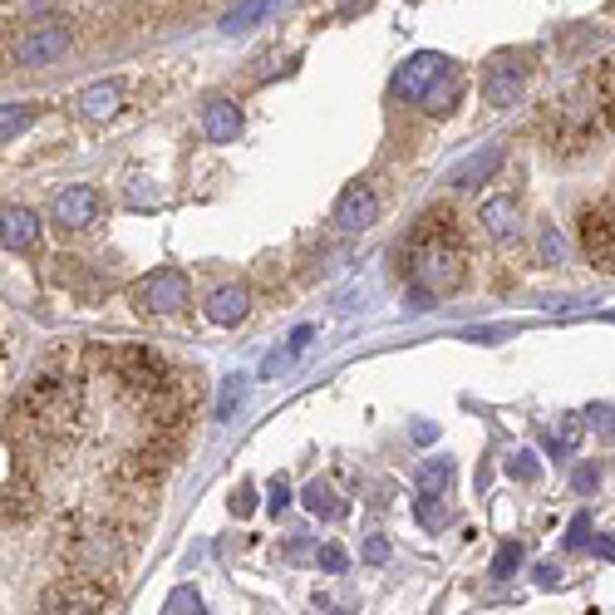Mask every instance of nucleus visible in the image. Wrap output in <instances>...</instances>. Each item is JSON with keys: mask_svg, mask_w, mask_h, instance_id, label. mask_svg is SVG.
<instances>
[{"mask_svg": "<svg viewBox=\"0 0 615 615\" xmlns=\"http://www.w3.org/2000/svg\"><path fill=\"white\" fill-rule=\"evenodd\" d=\"M399 267H404L413 311H429L433 301L453 295L468 281V241L449 207H429L413 222L409 237L399 241Z\"/></svg>", "mask_w": 615, "mask_h": 615, "instance_id": "f257e3e1", "label": "nucleus"}, {"mask_svg": "<svg viewBox=\"0 0 615 615\" xmlns=\"http://www.w3.org/2000/svg\"><path fill=\"white\" fill-rule=\"evenodd\" d=\"M129 547H133L129 527H84V532L69 537V561L79 567L74 576H99V581H109L114 571L123 567Z\"/></svg>", "mask_w": 615, "mask_h": 615, "instance_id": "f03ea898", "label": "nucleus"}, {"mask_svg": "<svg viewBox=\"0 0 615 615\" xmlns=\"http://www.w3.org/2000/svg\"><path fill=\"white\" fill-rule=\"evenodd\" d=\"M109 606V581L99 576H60L40 596V615H104Z\"/></svg>", "mask_w": 615, "mask_h": 615, "instance_id": "7ed1b4c3", "label": "nucleus"}, {"mask_svg": "<svg viewBox=\"0 0 615 615\" xmlns=\"http://www.w3.org/2000/svg\"><path fill=\"white\" fill-rule=\"evenodd\" d=\"M576 237L581 251L596 271L615 276V203H586L576 212Z\"/></svg>", "mask_w": 615, "mask_h": 615, "instance_id": "20e7f679", "label": "nucleus"}, {"mask_svg": "<svg viewBox=\"0 0 615 615\" xmlns=\"http://www.w3.org/2000/svg\"><path fill=\"white\" fill-rule=\"evenodd\" d=\"M183 301H187V276L177 267H158V271L138 276V285H133V305L143 315H173Z\"/></svg>", "mask_w": 615, "mask_h": 615, "instance_id": "39448f33", "label": "nucleus"}, {"mask_svg": "<svg viewBox=\"0 0 615 615\" xmlns=\"http://www.w3.org/2000/svg\"><path fill=\"white\" fill-rule=\"evenodd\" d=\"M69 25L65 20H45V25H30L25 35L15 40V65H25V69H40V65H50V60H60L69 50Z\"/></svg>", "mask_w": 615, "mask_h": 615, "instance_id": "423d86ee", "label": "nucleus"}, {"mask_svg": "<svg viewBox=\"0 0 615 615\" xmlns=\"http://www.w3.org/2000/svg\"><path fill=\"white\" fill-rule=\"evenodd\" d=\"M449 69H453L449 55H439V50H419V55H413L409 65L395 74V94H399L404 104H423V99H429V89H433V84H439Z\"/></svg>", "mask_w": 615, "mask_h": 615, "instance_id": "0eeeda50", "label": "nucleus"}, {"mask_svg": "<svg viewBox=\"0 0 615 615\" xmlns=\"http://www.w3.org/2000/svg\"><path fill=\"white\" fill-rule=\"evenodd\" d=\"M527 74H532L527 69V55H497L483 74V99L493 104V109H512L527 89Z\"/></svg>", "mask_w": 615, "mask_h": 615, "instance_id": "6e6552de", "label": "nucleus"}, {"mask_svg": "<svg viewBox=\"0 0 615 615\" xmlns=\"http://www.w3.org/2000/svg\"><path fill=\"white\" fill-rule=\"evenodd\" d=\"M478 222L483 231L497 241V247H507V241H517V231H522V203L517 197H487V203L478 207Z\"/></svg>", "mask_w": 615, "mask_h": 615, "instance_id": "1a4fd4ad", "label": "nucleus"}, {"mask_svg": "<svg viewBox=\"0 0 615 615\" xmlns=\"http://www.w3.org/2000/svg\"><path fill=\"white\" fill-rule=\"evenodd\" d=\"M251 311V291L247 285H217V291L203 301V315L212 325H222V331H231V325H241Z\"/></svg>", "mask_w": 615, "mask_h": 615, "instance_id": "9d476101", "label": "nucleus"}, {"mask_svg": "<svg viewBox=\"0 0 615 615\" xmlns=\"http://www.w3.org/2000/svg\"><path fill=\"white\" fill-rule=\"evenodd\" d=\"M335 222H341L345 231H365V227H375V222H379V197L369 193L365 183L345 187L341 203H335Z\"/></svg>", "mask_w": 615, "mask_h": 615, "instance_id": "9b49d317", "label": "nucleus"}, {"mask_svg": "<svg viewBox=\"0 0 615 615\" xmlns=\"http://www.w3.org/2000/svg\"><path fill=\"white\" fill-rule=\"evenodd\" d=\"M50 217H55L60 227H89V222L99 217V193H94V187H65V193H55V203H50Z\"/></svg>", "mask_w": 615, "mask_h": 615, "instance_id": "f8f14e48", "label": "nucleus"}, {"mask_svg": "<svg viewBox=\"0 0 615 615\" xmlns=\"http://www.w3.org/2000/svg\"><path fill=\"white\" fill-rule=\"evenodd\" d=\"M241 129H247V119H241L237 104H231V99H207V109H203L207 143H237Z\"/></svg>", "mask_w": 615, "mask_h": 615, "instance_id": "ddd939ff", "label": "nucleus"}, {"mask_svg": "<svg viewBox=\"0 0 615 615\" xmlns=\"http://www.w3.org/2000/svg\"><path fill=\"white\" fill-rule=\"evenodd\" d=\"M123 99H129V94H123L119 79H99V84H89V89L79 94V114L89 123H104V119H114V114L123 109Z\"/></svg>", "mask_w": 615, "mask_h": 615, "instance_id": "4468645a", "label": "nucleus"}, {"mask_svg": "<svg viewBox=\"0 0 615 615\" xmlns=\"http://www.w3.org/2000/svg\"><path fill=\"white\" fill-rule=\"evenodd\" d=\"M586 99H591V109L601 114V123H615V60H601L596 69H591V79H586Z\"/></svg>", "mask_w": 615, "mask_h": 615, "instance_id": "2eb2a0df", "label": "nucleus"}, {"mask_svg": "<svg viewBox=\"0 0 615 615\" xmlns=\"http://www.w3.org/2000/svg\"><path fill=\"white\" fill-rule=\"evenodd\" d=\"M40 217L30 207H6V251H35Z\"/></svg>", "mask_w": 615, "mask_h": 615, "instance_id": "dca6fc26", "label": "nucleus"}, {"mask_svg": "<svg viewBox=\"0 0 615 615\" xmlns=\"http://www.w3.org/2000/svg\"><path fill=\"white\" fill-rule=\"evenodd\" d=\"M497 168H503V148H483V153H473L468 163L458 168V173H453V187H478V183H487V177L497 173Z\"/></svg>", "mask_w": 615, "mask_h": 615, "instance_id": "f3484780", "label": "nucleus"}, {"mask_svg": "<svg viewBox=\"0 0 615 615\" xmlns=\"http://www.w3.org/2000/svg\"><path fill=\"white\" fill-rule=\"evenodd\" d=\"M301 503L311 507L315 517H325V522H341V517H345V497L335 493V487L325 483V478H315L311 487H305V493H301Z\"/></svg>", "mask_w": 615, "mask_h": 615, "instance_id": "a211bd4d", "label": "nucleus"}, {"mask_svg": "<svg viewBox=\"0 0 615 615\" xmlns=\"http://www.w3.org/2000/svg\"><path fill=\"white\" fill-rule=\"evenodd\" d=\"M458 94H463V74H458V65H453V69L443 74V79L429 89V99H423L419 109H429V114H449L453 104H458Z\"/></svg>", "mask_w": 615, "mask_h": 615, "instance_id": "6ab92c4d", "label": "nucleus"}, {"mask_svg": "<svg viewBox=\"0 0 615 615\" xmlns=\"http://www.w3.org/2000/svg\"><path fill=\"white\" fill-rule=\"evenodd\" d=\"M453 487V458H429L419 468V497H443Z\"/></svg>", "mask_w": 615, "mask_h": 615, "instance_id": "aec40b11", "label": "nucleus"}, {"mask_svg": "<svg viewBox=\"0 0 615 615\" xmlns=\"http://www.w3.org/2000/svg\"><path fill=\"white\" fill-rule=\"evenodd\" d=\"M271 6H276V0H241L237 10H227V15H222V30H227V35H241V30L257 25V20L267 15Z\"/></svg>", "mask_w": 615, "mask_h": 615, "instance_id": "412c9836", "label": "nucleus"}, {"mask_svg": "<svg viewBox=\"0 0 615 615\" xmlns=\"http://www.w3.org/2000/svg\"><path fill=\"white\" fill-rule=\"evenodd\" d=\"M241 399H247V375H227L222 379V395H217V423H231L237 419V409H241Z\"/></svg>", "mask_w": 615, "mask_h": 615, "instance_id": "4be33fe9", "label": "nucleus"}, {"mask_svg": "<svg viewBox=\"0 0 615 615\" xmlns=\"http://www.w3.org/2000/svg\"><path fill=\"white\" fill-rule=\"evenodd\" d=\"M503 468H507V478H517V483H537V478H542V463H537L532 449H512Z\"/></svg>", "mask_w": 615, "mask_h": 615, "instance_id": "5701e85b", "label": "nucleus"}, {"mask_svg": "<svg viewBox=\"0 0 615 615\" xmlns=\"http://www.w3.org/2000/svg\"><path fill=\"white\" fill-rule=\"evenodd\" d=\"M30 123H35V114H30L25 104H6V114H0V143H15Z\"/></svg>", "mask_w": 615, "mask_h": 615, "instance_id": "b1692460", "label": "nucleus"}, {"mask_svg": "<svg viewBox=\"0 0 615 615\" xmlns=\"http://www.w3.org/2000/svg\"><path fill=\"white\" fill-rule=\"evenodd\" d=\"M413 512H419V522L429 527V532H443V527H449V507H439V497H419Z\"/></svg>", "mask_w": 615, "mask_h": 615, "instance_id": "393cba45", "label": "nucleus"}, {"mask_svg": "<svg viewBox=\"0 0 615 615\" xmlns=\"http://www.w3.org/2000/svg\"><path fill=\"white\" fill-rule=\"evenodd\" d=\"M517 567H522V542H507V547H497V557H493V576H497V581H507Z\"/></svg>", "mask_w": 615, "mask_h": 615, "instance_id": "a878e982", "label": "nucleus"}, {"mask_svg": "<svg viewBox=\"0 0 615 615\" xmlns=\"http://www.w3.org/2000/svg\"><path fill=\"white\" fill-rule=\"evenodd\" d=\"M168 615H203V596H197L193 586H177L173 596H168Z\"/></svg>", "mask_w": 615, "mask_h": 615, "instance_id": "bb28decb", "label": "nucleus"}, {"mask_svg": "<svg viewBox=\"0 0 615 615\" xmlns=\"http://www.w3.org/2000/svg\"><path fill=\"white\" fill-rule=\"evenodd\" d=\"M586 547H591V517L576 512L567 527V551H586Z\"/></svg>", "mask_w": 615, "mask_h": 615, "instance_id": "cd10ccee", "label": "nucleus"}, {"mask_svg": "<svg viewBox=\"0 0 615 615\" xmlns=\"http://www.w3.org/2000/svg\"><path fill=\"white\" fill-rule=\"evenodd\" d=\"M542 261H547V267H561V261H567V241H561L557 227L542 231Z\"/></svg>", "mask_w": 615, "mask_h": 615, "instance_id": "c85d7f7f", "label": "nucleus"}, {"mask_svg": "<svg viewBox=\"0 0 615 615\" xmlns=\"http://www.w3.org/2000/svg\"><path fill=\"white\" fill-rule=\"evenodd\" d=\"M227 507H231L237 517H251V512H257V487H251V483H247V487H237Z\"/></svg>", "mask_w": 615, "mask_h": 615, "instance_id": "c756f323", "label": "nucleus"}, {"mask_svg": "<svg viewBox=\"0 0 615 615\" xmlns=\"http://www.w3.org/2000/svg\"><path fill=\"white\" fill-rule=\"evenodd\" d=\"M345 567H349L345 547H321V571H331V576H341Z\"/></svg>", "mask_w": 615, "mask_h": 615, "instance_id": "7c9ffc66", "label": "nucleus"}, {"mask_svg": "<svg viewBox=\"0 0 615 615\" xmlns=\"http://www.w3.org/2000/svg\"><path fill=\"white\" fill-rule=\"evenodd\" d=\"M291 483H285V478H276L271 483V497H267V507H271V512H285V507H291Z\"/></svg>", "mask_w": 615, "mask_h": 615, "instance_id": "2f4dec72", "label": "nucleus"}, {"mask_svg": "<svg viewBox=\"0 0 615 615\" xmlns=\"http://www.w3.org/2000/svg\"><path fill=\"white\" fill-rule=\"evenodd\" d=\"M365 561H369V567H385V561H389V542H385V537H369V542H365Z\"/></svg>", "mask_w": 615, "mask_h": 615, "instance_id": "473e14b6", "label": "nucleus"}, {"mask_svg": "<svg viewBox=\"0 0 615 615\" xmlns=\"http://www.w3.org/2000/svg\"><path fill=\"white\" fill-rule=\"evenodd\" d=\"M601 483V468L596 463H586V468H576V478H571V487H576V493H591V487Z\"/></svg>", "mask_w": 615, "mask_h": 615, "instance_id": "72a5a7b5", "label": "nucleus"}, {"mask_svg": "<svg viewBox=\"0 0 615 615\" xmlns=\"http://www.w3.org/2000/svg\"><path fill=\"white\" fill-rule=\"evenodd\" d=\"M285 359H295L285 345H281V349H271V355H267V365H261V375H267V379H276V375H281V369H285Z\"/></svg>", "mask_w": 615, "mask_h": 615, "instance_id": "f704fd0d", "label": "nucleus"}, {"mask_svg": "<svg viewBox=\"0 0 615 615\" xmlns=\"http://www.w3.org/2000/svg\"><path fill=\"white\" fill-rule=\"evenodd\" d=\"M537 581H542V586L551 591V586H557V581H561V571L551 567V561H547V567H537Z\"/></svg>", "mask_w": 615, "mask_h": 615, "instance_id": "c9c22d12", "label": "nucleus"}, {"mask_svg": "<svg viewBox=\"0 0 615 615\" xmlns=\"http://www.w3.org/2000/svg\"><path fill=\"white\" fill-rule=\"evenodd\" d=\"M596 557H601V561H615V532H606V537L596 542Z\"/></svg>", "mask_w": 615, "mask_h": 615, "instance_id": "e433bc0d", "label": "nucleus"}, {"mask_svg": "<svg viewBox=\"0 0 615 615\" xmlns=\"http://www.w3.org/2000/svg\"><path fill=\"white\" fill-rule=\"evenodd\" d=\"M433 433H439V429H433V423H413V439H419V443H429Z\"/></svg>", "mask_w": 615, "mask_h": 615, "instance_id": "4c0bfd02", "label": "nucleus"}, {"mask_svg": "<svg viewBox=\"0 0 615 615\" xmlns=\"http://www.w3.org/2000/svg\"><path fill=\"white\" fill-rule=\"evenodd\" d=\"M335 6H341V15H355V10H365L369 0H335Z\"/></svg>", "mask_w": 615, "mask_h": 615, "instance_id": "58836bf2", "label": "nucleus"}]
</instances>
